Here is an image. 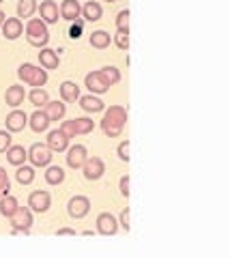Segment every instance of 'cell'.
<instances>
[{
	"instance_id": "cell-26",
	"label": "cell",
	"mask_w": 230,
	"mask_h": 258,
	"mask_svg": "<svg viewBox=\"0 0 230 258\" xmlns=\"http://www.w3.org/2000/svg\"><path fill=\"white\" fill-rule=\"evenodd\" d=\"M123 127H125V125L116 123V120L108 118V116L101 118V129H104V134L108 136V138H116V136H121V134H123Z\"/></svg>"
},
{
	"instance_id": "cell-23",
	"label": "cell",
	"mask_w": 230,
	"mask_h": 258,
	"mask_svg": "<svg viewBox=\"0 0 230 258\" xmlns=\"http://www.w3.org/2000/svg\"><path fill=\"white\" fill-rule=\"evenodd\" d=\"M43 110L47 112V116H50V120H62L67 114V106L65 101H47Z\"/></svg>"
},
{
	"instance_id": "cell-42",
	"label": "cell",
	"mask_w": 230,
	"mask_h": 258,
	"mask_svg": "<svg viewBox=\"0 0 230 258\" xmlns=\"http://www.w3.org/2000/svg\"><path fill=\"white\" fill-rule=\"evenodd\" d=\"M69 37L71 39H80L82 37V22H78V24H73V26L69 28Z\"/></svg>"
},
{
	"instance_id": "cell-14",
	"label": "cell",
	"mask_w": 230,
	"mask_h": 258,
	"mask_svg": "<svg viewBox=\"0 0 230 258\" xmlns=\"http://www.w3.org/2000/svg\"><path fill=\"white\" fill-rule=\"evenodd\" d=\"M37 11L41 15V20L45 24H56L58 22V5L54 0H43L41 5H37Z\"/></svg>"
},
{
	"instance_id": "cell-39",
	"label": "cell",
	"mask_w": 230,
	"mask_h": 258,
	"mask_svg": "<svg viewBox=\"0 0 230 258\" xmlns=\"http://www.w3.org/2000/svg\"><path fill=\"white\" fill-rule=\"evenodd\" d=\"M118 228L129 230V209H123L121 215H118Z\"/></svg>"
},
{
	"instance_id": "cell-9",
	"label": "cell",
	"mask_w": 230,
	"mask_h": 258,
	"mask_svg": "<svg viewBox=\"0 0 230 258\" xmlns=\"http://www.w3.org/2000/svg\"><path fill=\"white\" fill-rule=\"evenodd\" d=\"M86 157H89V151H86L84 144H73V147L67 149V166L73 168V170H80Z\"/></svg>"
},
{
	"instance_id": "cell-35",
	"label": "cell",
	"mask_w": 230,
	"mask_h": 258,
	"mask_svg": "<svg viewBox=\"0 0 230 258\" xmlns=\"http://www.w3.org/2000/svg\"><path fill=\"white\" fill-rule=\"evenodd\" d=\"M11 189V183H9V174H7V170L3 166H0V196H7Z\"/></svg>"
},
{
	"instance_id": "cell-41",
	"label": "cell",
	"mask_w": 230,
	"mask_h": 258,
	"mask_svg": "<svg viewBox=\"0 0 230 258\" xmlns=\"http://www.w3.org/2000/svg\"><path fill=\"white\" fill-rule=\"evenodd\" d=\"M118 189H121V196H129V176H121L118 181Z\"/></svg>"
},
{
	"instance_id": "cell-32",
	"label": "cell",
	"mask_w": 230,
	"mask_h": 258,
	"mask_svg": "<svg viewBox=\"0 0 230 258\" xmlns=\"http://www.w3.org/2000/svg\"><path fill=\"white\" fill-rule=\"evenodd\" d=\"M73 127H75V136H86V134H91L93 129H95V120L91 118H73Z\"/></svg>"
},
{
	"instance_id": "cell-38",
	"label": "cell",
	"mask_w": 230,
	"mask_h": 258,
	"mask_svg": "<svg viewBox=\"0 0 230 258\" xmlns=\"http://www.w3.org/2000/svg\"><path fill=\"white\" fill-rule=\"evenodd\" d=\"M116 155H118V159H121V161H129V142L123 140L121 144H118Z\"/></svg>"
},
{
	"instance_id": "cell-30",
	"label": "cell",
	"mask_w": 230,
	"mask_h": 258,
	"mask_svg": "<svg viewBox=\"0 0 230 258\" xmlns=\"http://www.w3.org/2000/svg\"><path fill=\"white\" fill-rule=\"evenodd\" d=\"M28 101L33 103L35 108H43L47 101H50V95H47L45 88H33V91L28 93Z\"/></svg>"
},
{
	"instance_id": "cell-4",
	"label": "cell",
	"mask_w": 230,
	"mask_h": 258,
	"mask_svg": "<svg viewBox=\"0 0 230 258\" xmlns=\"http://www.w3.org/2000/svg\"><path fill=\"white\" fill-rule=\"evenodd\" d=\"M52 151L47 144H41V142H35L33 147L28 149V159H30V164L37 166V168H45V166H50V161H52Z\"/></svg>"
},
{
	"instance_id": "cell-16",
	"label": "cell",
	"mask_w": 230,
	"mask_h": 258,
	"mask_svg": "<svg viewBox=\"0 0 230 258\" xmlns=\"http://www.w3.org/2000/svg\"><path fill=\"white\" fill-rule=\"evenodd\" d=\"M84 86L89 88L91 93H95V95H104V93H108V88H110V86L104 82V78L99 76V71H91V74H86Z\"/></svg>"
},
{
	"instance_id": "cell-3",
	"label": "cell",
	"mask_w": 230,
	"mask_h": 258,
	"mask_svg": "<svg viewBox=\"0 0 230 258\" xmlns=\"http://www.w3.org/2000/svg\"><path fill=\"white\" fill-rule=\"evenodd\" d=\"M11 228H13V235H28L30 232V226H33V211L28 207H18L11 217Z\"/></svg>"
},
{
	"instance_id": "cell-15",
	"label": "cell",
	"mask_w": 230,
	"mask_h": 258,
	"mask_svg": "<svg viewBox=\"0 0 230 258\" xmlns=\"http://www.w3.org/2000/svg\"><path fill=\"white\" fill-rule=\"evenodd\" d=\"M50 116H47V112L43 110V108H37L33 114L28 116V125H30V129L33 132H37V134H41V132H45L47 127H50Z\"/></svg>"
},
{
	"instance_id": "cell-24",
	"label": "cell",
	"mask_w": 230,
	"mask_h": 258,
	"mask_svg": "<svg viewBox=\"0 0 230 258\" xmlns=\"http://www.w3.org/2000/svg\"><path fill=\"white\" fill-rule=\"evenodd\" d=\"M18 207H20V203H18V198L15 196H11V194H7V196H0V215H5L7 220L18 211Z\"/></svg>"
},
{
	"instance_id": "cell-5",
	"label": "cell",
	"mask_w": 230,
	"mask_h": 258,
	"mask_svg": "<svg viewBox=\"0 0 230 258\" xmlns=\"http://www.w3.org/2000/svg\"><path fill=\"white\" fill-rule=\"evenodd\" d=\"M80 170L84 172V179L86 181H99L101 176L106 174V164L101 157H86L84 166L80 168Z\"/></svg>"
},
{
	"instance_id": "cell-12",
	"label": "cell",
	"mask_w": 230,
	"mask_h": 258,
	"mask_svg": "<svg viewBox=\"0 0 230 258\" xmlns=\"http://www.w3.org/2000/svg\"><path fill=\"white\" fill-rule=\"evenodd\" d=\"M69 136L62 134L60 129H54V132L47 134V147H50L52 153H62L69 149Z\"/></svg>"
},
{
	"instance_id": "cell-10",
	"label": "cell",
	"mask_w": 230,
	"mask_h": 258,
	"mask_svg": "<svg viewBox=\"0 0 230 258\" xmlns=\"http://www.w3.org/2000/svg\"><path fill=\"white\" fill-rule=\"evenodd\" d=\"M3 37L5 39H9V41H15L18 37H22L24 35V24H22V20L20 18H5V22H3Z\"/></svg>"
},
{
	"instance_id": "cell-19",
	"label": "cell",
	"mask_w": 230,
	"mask_h": 258,
	"mask_svg": "<svg viewBox=\"0 0 230 258\" xmlns=\"http://www.w3.org/2000/svg\"><path fill=\"white\" fill-rule=\"evenodd\" d=\"M5 153H7V161H9L11 166H22V164H26V159H28V151L20 147V144H11Z\"/></svg>"
},
{
	"instance_id": "cell-40",
	"label": "cell",
	"mask_w": 230,
	"mask_h": 258,
	"mask_svg": "<svg viewBox=\"0 0 230 258\" xmlns=\"http://www.w3.org/2000/svg\"><path fill=\"white\" fill-rule=\"evenodd\" d=\"M60 132H62V134H67L69 138H75V127H73V120H62Z\"/></svg>"
},
{
	"instance_id": "cell-17",
	"label": "cell",
	"mask_w": 230,
	"mask_h": 258,
	"mask_svg": "<svg viewBox=\"0 0 230 258\" xmlns=\"http://www.w3.org/2000/svg\"><path fill=\"white\" fill-rule=\"evenodd\" d=\"M39 64L45 69V71H52V69H58L60 64V58L56 50H50V47H41V52H39Z\"/></svg>"
},
{
	"instance_id": "cell-8",
	"label": "cell",
	"mask_w": 230,
	"mask_h": 258,
	"mask_svg": "<svg viewBox=\"0 0 230 258\" xmlns=\"http://www.w3.org/2000/svg\"><path fill=\"white\" fill-rule=\"evenodd\" d=\"M95 224H97V232H99V235H104V237H114L118 232V220L112 213H108V211L99 213L97 222H95Z\"/></svg>"
},
{
	"instance_id": "cell-31",
	"label": "cell",
	"mask_w": 230,
	"mask_h": 258,
	"mask_svg": "<svg viewBox=\"0 0 230 258\" xmlns=\"http://www.w3.org/2000/svg\"><path fill=\"white\" fill-rule=\"evenodd\" d=\"M37 11V0H20L18 3V18L30 20Z\"/></svg>"
},
{
	"instance_id": "cell-28",
	"label": "cell",
	"mask_w": 230,
	"mask_h": 258,
	"mask_svg": "<svg viewBox=\"0 0 230 258\" xmlns=\"http://www.w3.org/2000/svg\"><path fill=\"white\" fill-rule=\"evenodd\" d=\"M65 181V170L60 166H47L45 170V183L47 185H60Z\"/></svg>"
},
{
	"instance_id": "cell-1",
	"label": "cell",
	"mask_w": 230,
	"mask_h": 258,
	"mask_svg": "<svg viewBox=\"0 0 230 258\" xmlns=\"http://www.w3.org/2000/svg\"><path fill=\"white\" fill-rule=\"evenodd\" d=\"M24 35H26V41L33 47H45L50 43V32H47V24L41 18H30L26 28H24Z\"/></svg>"
},
{
	"instance_id": "cell-36",
	"label": "cell",
	"mask_w": 230,
	"mask_h": 258,
	"mask_svg": "<svg viewBox=\"0 0 230 258\" xmlns=\"http://www.w3.org/2000/svg\"><path fill=\"white\" fill-rule=\"evenodd\" d=\"M13 144V138H11V132H0V153H5Z\"/></svg>"
},
{
	"instance_id": "cell-22",
	"label": "cell",
	"mask_w": 230,
	"mask_h": 258,
	"mask_svg": "<svg viewBox=\"0 0 230 258\" xmlns=\"http://www.w3.org/2000/svg\"><path fill=\"white\" fill-rule=\"evenodd\" d=\"M101 15H104V9H101V5L95 3V0H89V3L82 7V15H80V18H84L86 22H99Z\"/></svg>"
},
{
	"instance_id": "cell-37",
	"label": "cell",
	"mask_w": 230,
	"mask_h": 258,
	"mask_svg": "<svg viewBox=\"0 0 230 258\" xmlns=\"http://www.w3.org/2000/svg\"><path fill=\"white\" fill-rule=\"evenodd\" d=\"M116 28H129V11L123 9L116 15Z\"/></svg>"
},
{
	"instance_id": "cell-13",
	"label": "cell",
	"mask_w": 230,
	"mask_h": 258,
	"mask_svg": "<svg viewBox=\"0 0 230 258\" xmlns=\"http://www.w3.org/2000/svg\"><path fill=\"white\" fill-rule=\"evenodd\" d=\"M5 125H7V132L18 134V132H22V129L28 125V114H26V112H22V110H13L11 114L7 116Z\"/></svg>"
},
{
	"instance_id": "cell-20",
	"label": "cell",
	"mask_w": 230,
	"mask_h": 258,
	"mask_svg": "<svg viewBox=\"0 0 230 258\" xmlns=\"http://www.w3.org/2000/svg\"><path fill=\"white\" fill-rule=\"evenodd\" d=\"M60 99L65 103H75L78 99H80V86H78L75 82H62L60 84Z\"/></svg>"
},
{
	"instance_id": "cell-34",
	"label": "cell",
	"mask_w": 230,
	"mask_h": 258,
	"mask_svg": "<svg viewBox=\"0 0 230 258\" xmlns=\"http://www.w3.org/2000/svg\"><path fill=\"white\" fill-rule=\"evenodd\" d=\"M114 43H116V47H121V50H127V47H129V28H116Z\"/></svg>"
},
{
	"instance_id": "cell-7",
	"label": "cell",
	"mask_w": 230,
	"mask_h": 258,
	"mask_svg": "<svg viewBox=\"0 0 230 258\" xmlns=\"http://www.w3.org/2000/svg\"><path fill=\"white\" fill-rule=\"evenodd\" d=\"M91 211V200L86 196H73L67 203V213L73 217V220H82V217H86Z\"/></svg>"
},
{
	"instance_id": "cell-18",
	"label": "cell",
	"mask_w": 230,
	"mask_h": 258,
	"mask_svg": "<svg viewBox=\"0 0 230 258\" xmlns=\"http://www.w3.org/2000/svg\"><path fill=\"white\" fill-rule=\"evenodd\" d=\"M24 97H26V91H24V86L20 84H13L7 88V93H5V103L7 106H11V108H18L24 103Z\"/></svg>"
},
{
	"instance_id": "cell-2",
	"label": "cell",
	"mask_w": 230,
	"mask_h": 258,
	"mask_svg": "<svg viewBox=\"0 0 230 258\" xmlns=\"http://www.w3.org/2000/svg\"><path fill=\"white\" fill-rule=\"evenodd\" d=\"M18 78L22 80L24 84L35 86V88H41L47 82V71L43 67H37V64L24 62V64H20V69H18Z\"/></svg>"
},
{
	"instance_id": "cell-43",
	"label": "cell",
	"mask_w": 230,
	"mask_h": 258,
	"mask_svg": "<svg viewBox=\"0 0 230 258\" xmlns=\"http://www.w3.org/2000/svg\"><path fill=\"white\" fill-rule=\"evenodd\" d=\"M56 235L58 237H75V230L73 228H58Z\"/></svg>"
},
{
	"instance_id": "cell-33",
	"label": "cell",
	"mask_w": 230,
	"mask_h": 258,
	"mask_svg": "<svg viewBox=\"0 0 230 258\" xmlns=\"http://www.w3.org/2000/svg\"><path fill=\"white\" fill-rule=\"evenodd\" d=\"M104 116L112 118V120H116V123H121V125L127 123V110H125L123 106H110V108L106 110V114H104Z\"/></svg>"
},
{
	"instance_id": "cell-25",
	"label": "cell",
	"mask_w": 230,
	"mask_h": 258,
	"mask_svg": "<svg viewBox=\"0 0 230 258\" xmlns=\"http://www.w3.org/2000/svg\"><path fill=\"white\" fill-rule=\"evenodd\" d=\"M110 43H112V37L106 30H95L91 35V45L95 50H106V47H110Z\"/></svg>"
},
{
	"instance_id": "cell-44",
	"label": "cell",
	"mask_w": 230,
	"mask_h": 258,
	"mask_svg": "<svg viewBox=\"0 0 230 258\" xmlns=\"http://www.w3.org/2000/svg\"><path fill=\"white\" fill-rule=\"evenodd\" d=\"M5 18H7V15H5L3 11H0V28H3V22H5Z\"/></svg>"
},
{
	"instance_id": "cell-45",
	"label": "cell",
	"mask_w": 230,
	"mask_h": 258,
	"mask_svg": "<svg viewBox=\"0 0 230 258\" xmlns=\"http://www.w3.org/2000/svg\"><path fill=\"white\" fill-rule=\"evenodd\" d=\"M106 3H116V0H106Z\"/></svg>"
},
{
	"instance_id": "cell-6",
	"label": "cell",
	"mask_w": 230,
	"mask_h": 258,
	"mask_svg": "<svg viewBox=\"0 0 230 258\" xmlns=\"http://www.w3.org/2000/svg\"><path fill=\"white\" fill-rule=\"evenodd\" d=\"M50 207H52V196H50V191H45V189H35V191L28 196V209H30L33 213H45Z\"/></svg>"
},
{
	"instance_id": "cell-21",
	"label": "cell",
	"mask_w": 230,
	"mask_h": 258,
	"mask_svg": "<svg viewBox=\"0 0 230 258\" xmlns=\"http://www.w3.org/2000/svg\"><path fill=\"white\" fill-rule=\"evenodd\" d=\"M78 101H80V108H82L84 112H93V114H95V112H104V110H106L104 101H101L99 97H95L93 93H91V95L80 97Z\"/></svg>"
},
{
	"instance_id": "cell-11",
	"label": "cell",
	"mask_w": 230,
	"mask_h": 258,
	"mask_svg": "<svg viewBox=\"0 0 230 258\" xmlns=\"http://www.w3.org/2000/svg\"><path fill=\"white\" fill-rule=\"evenodd\" d=\"M58 13L62 20L67 22H78V18L82 15V5L78 0H62L60 7H58Z\"/></svg>"
},
{
	"instance_id": "cell-27",
	"label": "cell",
	"mask_w": 230,
	"mask_h": 258,
	"mask_svg": "<svg viewBox=\"0 0 230 258\" xmlns=\"http://www.w3.org/2000/svg\"><path fill=\"white\" fill-rule=\"evenodd\" d=\"M99 76L104 78V82L108 86H114V84L121 82V71H118L116 67H112V64H108V67H101L99 69Z\"/></svg>"
},
{
	"instance_id": "cell-29",
	"label": "cell",
	"mask_w": 230,
	"mask_h": 258,
	"mask_svg": "<svg viewBox=\"0 0 230 258\" xmlns=\"http://www.w3.org/2000/svg\"><path fill=\"white\" fill-rule=\"evenodd\" d=\"M15 179H18V183H20V185H30V183L35 181V168H33V166H26V164L18 166Z\"/></svg>"
}]
</instances>
